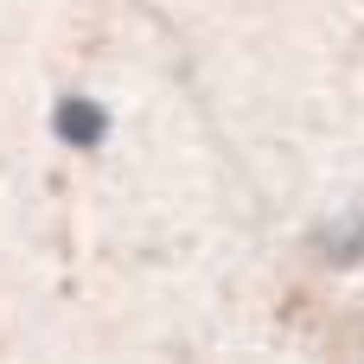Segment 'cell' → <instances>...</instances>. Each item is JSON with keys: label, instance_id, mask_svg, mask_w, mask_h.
<instances>
[{"label": "cell", "instance_id": "cell-1", "mask_svg": "<svg viewBox=\"0 0 364 364\" xmlns=\"http://www.w3.org/2000/svg\"><path fill=\"white\" fill-rule=\"evenodd\" d=\"M58 134L77 141V147H96V141L109 134L102 102H96V96H64V102H58Z\"/></svg>", "mask_w": 364, "mask_h": 364}, {"label": "cell", "instance_id": "cell-2", "mask_svg": "<svg viewBox=\"0 0 364 364\" xmlns=\"http://www.w3.org/2000/svg\"><path fill=\"white\" fill-rule=\"evenodd\" d=\"M314 243H320L326 262H358V256H364V211H339V218H326Z\"/></svg>", "mask_w": 364, "mask_h": 364}]
</instances>
